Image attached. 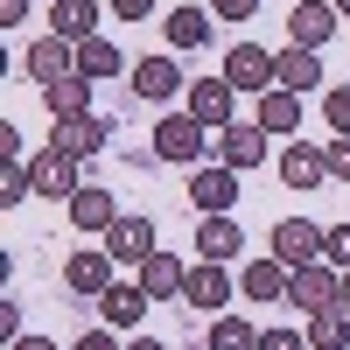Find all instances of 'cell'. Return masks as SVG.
<instances>
[{
    "instance_id": "35",
    "label": "cell",
    "mask_w": 350,
    "mask_h": 350,
    "mask_svg": "<svg viewBox=\"0 0 350 350\" xmlns=\"http://www.w3.org/2000/svg\"><path fill=\"white\" fill-rule=\"evenodd\" d=\"M211 14H224V21H252L259 0H211Z\"/></svg>"
},
{
    "instance_id": "11",
    "label": "cell",
    "mask_w": 350,
    "mask_h": 350,
    "mask_svg": "<svg viewBox=\"0 0 350 350\" xmlns=\"http://www.w3.org/2000/svg\"><path fill=\"white\" fill-rule=\"evenodd\" d=\"M336 267H329V259H315V267H295V280H287V301H295V308H336Z\"/></svg>"
},
{
    "instance_id": "4",
    "label": "cell",
    "mask_w": 350,
    "mask_h": 350,
    "mask_svg": "<svg viewBox=\"0 0 350 350\" xmlns=\"http://www.w3.org/2000/svg\"><path fill=\"white\" fill-rule=\"evenodd\" d=\"M28 175H36V196H56V203H70V196L84 189V168H77V154H64V148L28 154Z\"/></svg>"
},
{
    "instance_id": "43",
    "label": "cell",
    "mask_w": 350,
    "mask_h": 350,
    "mask_svg": "<svg viewBox=\"0 0 350 350\" xmlns=\"http://www.w3.org/2000/svg\"><path fill=\"white\" fill-rule=\"evenodd\" d=\"M126 350H168V343H154V336H133V343H126Z\"/></svg>"
},
{
    "instance_id": "15",
    "label": "cell",
    "mask_w": 350,
    "mask_h": 350,
    "mask_svg": "<svg viewBox=\"0 0 350 350\" xmlns=\"http://www.w3.org/2000/svg\"><path fill=\"white\" fill-rule=\"evenodd\" d=\"M217 161H224V168H239V175L259 168V161H267V126H245V120H239V126H224V133H217Z\"/></svg>"
},
{
    "instance_id": "26",
    "label": "cell",
    "mask_w": 350,
    "mask_h": 350,
    "mask_svg": "<svg viewBox=\"0 0 350 350\" xmlns=\"http://www.w3.org/2000/svg\"><path fill=\"white\" fill-rule=\"evenodd\" d=\"M308 350H350V308H315L308 315Z\"/></svg>"
},
{
    "instance_id": "30",
    "label": "cell",
    "mask_w": 350,
    "mask_h": 350,
    "mask_svg": "<svg viewBox=\"0 0 350 350\" xmlns=\"http://www.w3.org/2000/svg\"><path fill=\"white\" fill-rule=\"evenodd\" d=\"M21 196H36V175H28V161H0V203L14 211Z\"/></svg>"
},
{
    "instance_id": "21",
    "label": "cell",
    "mask_w": 350,
    "mask_h": 350,
    "mask_svg": "<svg viewBox=\"0 0 350 350\" xmlns=\"http://www.w3.org/2000/svg\"><path fill=\"white\" fill-rule=\"evenodd\" d=\"M105 140H112V133H105V120H98V112H84V120H56V140H49V148H64V154H77V161H84V154H98Z\"/></svg>"
},
{
    "instance_id": "16",
    "label": "cell",
    "mask_w": 350,
    "mask_h": 350,
    "mask_svg": "<svg viewBox=\"0 0 350 350\" xmlns=\"http://www.w3.org/2000/svg\"><path fill=\"white\" fill-rule=\"evenodd\" d=\"M183 301L203 308V315H224V301H231V273L211 267V259H196V267H189V287H183Z\"/></svg>"
},
{
    "instance_id": "10",
    "label": "cell",
    "mask_w": 350,
    "mask_h": 350,
    "mask_svg": "<svg viewBox=\"0 0 350 350\" xmlns=\"http://www.w3.org/2000/svg\"><path fill=\"white\" fill-rule=\"evenodd\" d=\"M64 211H70V224L84 231V239H105V231L120 224V211H112V189H105V183H84Z\"/></svg>"
},
{
    "instance_id": "18",
    "label": "cell",
    "mask_w": 350,
    "mask_h": 350,
    "mask_svg": "<svg viewBox=\"0 0 350 350\" xmlns=\"http://www.w3.org/2000/svg\"><path fill=\"white\" fill-rule=\"evenodd\" d=\"M42 105H49V120H84V112H92V77L70 70V77L42 84Z\"/></svg>"
},
{
    "instance_id": "17",
    "label": "cell",
    "mask_w": 350,
    "mask_h": 350,
    "mask_svg": "<svg viewBox=\"0 0 350 350\" xmlns=\"http://www.w3.org/2000/svg\"><path fill=\"white\" fill-rule=\"evenodd\" d=\"M323 175H329V154L323 148H308V140H287V148H280V183L287 189H315Z\"/></svg>"
},
{
    "instance_id": "12",
    "label": "cell",
    "mask_w": 350,
    "mask_h": 350,
    "mask_svg": "<svg viewBox=\"0 0 350 350\" xmlns=\"http://www.w3.org/2000/svg\"><path fill=\"white\" fill-rule=\"evenodd\" d=\"M105 252L120 259V267H148V259L161 252V245H154V224H148V217H120V224L105 231Z\"/></svg>"
},
{
    "instance_id": "24",
    "label": "cell",
    "mask_w": 350,
    "mask_h": 350,
    "mask_svg": "<svg viewBox=\"0 0 350 350\" xmlns=\"http://www.w3.org/2000/svg\"><path fill=\"white\" fill-rule=\"evenodd\" d=\"M140 287H148V301H168V295H183L189 287V267L175 252H154L148 267H140Z\"/></svg>"
},
{
    "instance_id": "14",
    "label": "cell",
    "mask_w": 350,
    "mask_h": 350,
    "mask_svg": "<svg viewBox=\"0 0 350 350\" xmlns=\"http://www.w3.org/2000/svg\"><path fill=\"white\" fill-rule=\"evenodd\" d=\"M49 36H64L70 49L98 42V0H56L49 8Z\"/></svg>"
},
{
    "instance_id": "27",
    "label": "cell",
    "mask_w": 350,
    "mask_h": 350,
    "mask_svg": "<svg viewBox=\"0 0 350 350\" xmlns=\"http://www.w3.org/2000/svg\"><path fill=\"white\" fill-rule=\"evenodd\" d=\"M161 28H168V49H203V42H211V14H203V8H175Z\"/></svg>"
},
{
    "instance_id": "13",
    "label": "cell",
    "mask_w": 350,
    "mask_h": 350,
    "mask_svg": "<svg viewBox=\"0 0 350 350\" xmlns=\"http://www.w3.org/2000/svg\"><path fill=\"white\" fill-rule=\"evenodd\" d=\"M273 77H280V92H323V49H295L287 42L280 56H273Z\"/></svg>"
},
{
    "instance_id": "3",
    "label": "cell",
    "mask_w": 350,
    "mask_h": 350,
    "mask_svg": "<svg viewBox=\"0 0 350 350\" xmlns=\"http://www.w3.org/2000/svg\"><path fill=\"white\" fill-rule=\"evenodd\" d=\"M154 161L203 168V126L189 120V112H168V120H154Z\"/></svg>"
},
{
    "instance_id": "37",
    "label": "cell",
    "mask_w": 350,
    "mask_h": 350,
    "mask_svg": "<svg viewBox=\"0 0 350 350\" xmlns=\"http://www.w3.org/2000/svg\"><path fill=\"white\" fill-rule=\"evenodd\" d=\"M0 336L21 343V308H14V301H0Z\"/></svg>"
},
{
    "instance_id": "28",
    "label": "cell",
    "mask_w": 350,
    "mask_h": 350,
    "mask_svg": "<svg viewBox=\"0 0 350 350\" xmlns=\"http://www.w3.org/2000/svg\"><path fill=\"white\" fill-rule=\"evenodd\" d=\"M203 350H259V336H252L245 315H217V323H211V343H203Z\"/></svg>"
},
{
    "instance_id": "33",
    "label": "cell",
    "mask_w": 350,
    "mask_h": 350,
    "mask_svg": "<svg viewBox=\"0 0 350 350\" xmlns=\"http://www.w3.org/2000/svg\"><path fill=\"white\" fill-rule=\"evenodd\" d=\"M259 350H308V329H259Z\"/></svg>"
},
{
    "instance_id": "42",
    "label": "cell",
    "mask_w": 350,
    "mask_h": 350,
    "mask_svg": "<svg viewBox=\"0 0 350 350\" xmlns=\"http://www.w3.org/2000/svg\"><path fill=\"white\" fill-rule=\"evenodd\" d=\"M336 301H343V308H350V267H343V280H336Z\"/></svg>"
},
{
    "instance_id": "41",
    "label": "cell",
    "mask_w": 350,
    "mask_h": 350,
    "mask_svg": "<svg viewBox=\"0 0 350 350\" xmlns=\"http://www.w3.org/2000/svg\"><path fill=\"white\" fill-rule=\"evenodd\" d=\"M8 350H56L49 336H21V343H8Z\"/></svg>"
},
{
    "instance_id": "34",
    "label": "cell",
    "mask_w": 350,
    "mask_h": 350,
    "mask_svg": "<svg viewBox=\"0 0 350 350\" xmlns=\"http://www.w3.org/2000/svg\"><path fill=\"white\" fill-rule=\"evenodd\" d=\"M323 154H329V175H343V183H350V133H336Z\"/></svg>"
},
{
    "instance_id": "7",
    "label": "cell",
    "mask_w": 350,
    "mask_h": 350,
    "mask_svg": "<svg viewBox=\"0 0 350 350\" xmlns=\"http://www.w3.org/2000/svg\"><path fill=\"white\" fill-rule=\"evenodd\" d=\"M224 77H231V92H252V98H267L273 84H280V77H273V56L259 49V42H239V49H231V56H224Z\"/></svg>"
},
{
    "instance_id": "2",
    "label": "cell",
    "mask_w": 350,
    "mask_h": 350,
    "mask_svg": "<svg viewBox=\"0 0 350 350\" xmlns=\"http://www.w3.org/2000/svg\"><path fill=\"white\" fill-rule=\"evenodd\" d=\"M239 168H224V161H203V168H189V203L203 217H231V203H239Z\"/></svg>"
},
{
    "instance_id": "20",
    "label": "cell",
    "mask_w": 350,
    "mask_h": 350,
    "mask_svg": "<svg viewBox=\"0 0 350 350\" xmlns=\"http://www.w3.org/2000/svg\"><path fill=\"white\" fill-rule=\"evenodd\" d=\"M77 70V49L64 36H42V42H28V77L36 84H56V77H70Z\"/></svg>"
},
{
    "instance_id": "25",
    "label": "cell",
    "mask_w": 350,
    "mask_h": 350,
    "mask_svg": "<svg viewBox=\"0 0 350 350\" xmlns=\"http://www.w3.org/2000/svg\"><path fill=\"white\" fill-rule=\"evenodd\" d=\"M252 126H267V133H295V126H301V98L273 84V92L252 105Z\"/></svg>"
},
{
    "instance_id": "22",
    "label": "cell",
    "mask_w": 350,
    "mask_h": 350,
    "mask_svg": "<svg viewBox=\"0 0 350 350\" xmlns=\"http://www.w3.org/2000/svg\"><path fill=\"white\" fill-rule=\"evenodd\" d=\"M98 315H105V329H133L140 315H148V287H140V280H120L112 295H98Z\"/></svg>"
},
{
    "instance_id": "32",
    "label": "cell",
    "mask_w": 350,
    "mask_h": 350,
    "mask_svg": "<svg viewBox=\"0 0 350 350\" xmlns=\"http://www.w3.org/2000/svg\"><path fill=\"white\" fill-rule=\"evenodd\" d=\"M323 259H329L336 273L350 267V224H329V231H323Z\"/></svg>"
},
{
    "instance_id": "8",
    "label": "cell",
    "mask_w": 350,
    "mask_h": 350,
    "mask_svg": "<svg viewBox=\"0 0 350 350\" xmlns=\"http://www.w3.org/2000/svg\"><path fill=\"white\" fill-rule=\"evenodd\" d=\"M175 92H189V77L175 56H140L133 64V98H148V105H168Z\"/></svg>"
},
{
    "instance_id": "40",
    "label": "cell",
    "mask_w": 350,
    "mask_h": 350,
    "mask_svg": "<svg viewBox=\"0 0 350 350\" xmlns=\"http://www.w3.org/2000/svg\"><path fill=\"white\" fill-rule=\"evenodd\" d=\"M112 14H126V21H140V14H154V0H112Z\"/></svg>"
},
{
    "instance_id": "44",
    "label": "cell",
    "mask_w": 350,
    "mask_h": 350,
    "mask_svg": "<svg viewBox=\"0 0 350 350\" xmlns=\"http://www.w3.org/2000/svg\"><path fill=\"white\" fill-rule=\"evenodd\" d=\"M336 14H350V0H336Z\"/></svg>"
},
{
    "instance_id": "5",
    "label": "cell",
    "mask_w": 350,
    "mask_h": 350,
    "mask_svg": "<svg viewBox=\"0 0 350 350\" xmlns=\"http://www.w3.org/2000/svg\"><path fill=\"white\" fill-rule=\"evenodd\" d=\"M267 245H273L280 267H315V259H323V224H308V217H280V224L267 231Z\"/></svg>"
},
{
    "instance_id": "31",
    "label": "cell",
    "mask_w": 350,
    "mask_h": 350,
    "mask_svg": "<svg viewBox=\"0 0 350 350\" xmlns=\"http://www.w3.org/2000/svg\"><path fill=\"white\" fill-rule=\"evenodd\" d=\"M323 120L336 133H350V84H329V92H323Z\"/></svg>"
},
{
    "instance_id": "6",
    "label": "cell",
    "mask_w": 350,
    "mask_h": 350,
    "mask_svg": "<svg viewBox=\"0 0 350 350\" xmlns=\"http://www.w3.org/2000/svg\"><path fill=\"white\" fill-rule=\"evenodd\" d=\"M112 267H120V259H112L105 245H98V252L84 245V252H70V259H64V287H70V295H92V301H98V295H112V287H120V280H112Z\"/></svg>"
},
{
    "instance_id": "19",
    "label": "cell",
    "mask_w": 350,
    "mask_h": 350,
    "mask_svg": "<svg viewBox=\"0 0 350 350\" xmlns=\"http://www.w3.org/2000/svg\"><path fill=\"white\" fill-rule=\"evenodd\" d=\"M287 280H295V267H280V259L267 252V259H252V267L239 273V295H252V301H287Z\"/></svg>"
},
{
    "instance_id": "36",
    "label": "cell",
    "mask_w": 350,
    "mask_h": 350,
    "mask_svg": "<svg viewBox=\"0 0 350 350\" xmlns=\"http://www.w3.org/2000/svg\"><path fill=\"white\" fill-rule=\"evenodd\" d=\"M77 350H126V343L112 336V329H84V336H77Z\"/></svg>"
},
{
    "instance_id": "38",
    "label": "cell",
    "mask_w": 350,
    "mask_h": 350,
    "mask_svg": "<svg viewBox=\"0 0 350 350\" xmlns=\"http://www.w3.org/2000/svg\"><path fill=\"white\" fill-rule=\"evenodd\" d=\"M0 161H21V133H14L8 120H0Z\"/></svg>"
},
{
    "instance_id": "9",
    "label": "cell",
    "mask_w": 350,
    "mask_h": 350,
    "mask_svg": "<svg viewBox=\"0 0 350 350\" xmlns=\"http://www.w3.org/2000/svg\"><path fill=\"white\" fill-rule=\"evenodd\" d=\"M336 0H295V14H287V36H295V49H323L336 36Z\"/></svg>"
},
{
    "instance_id": "23",
    "label": "cell",
    "mask_w": 350,
    "mask_h": 350,
    "mask_svg": "<svg viewBox=\"0 0 350 350\" xmlns=\"http://www.w3.org/2000/svg\"><path fill=\"white\" fill-rule=\"evenodd\" d=\"M196 252L211 259V267H224V259L245 252V231L231 224V217H203V224H196Z\"/></svg>"
},
{
    "instance_id": "29",
    "label": "cell",
    "mask_w": 350,
    "mask_h": 350,
    "mask_svg": "<svg viewBox=\"0 0 350 350\" xmlns=\"http://www.w3.org/2000/svg\"><path fill=\"white\" fill-rule=\"evenodd\" d=\"M77 70L98 84V77H112V70H126V56H120V49H112V42L98 36V42H84V49H77Z\"/></svg>"
},
{
    "instance_id": "1",
    "label": "cell",
    "mask_w": 350,
    "mask_h": 350,
    "mask_svg": "<svg viewBox=\"0 0 350 350\" xmlns=\"http://www.w3.org/2000/svg\"><path fill=\"white\" fill-rule=\"evenodd\" d=\"M189 120L203 133H224V126H239V92H231V77H189Z\"/></svg>"
},
{
    "instance_id": "39",
    "label": "cell",
    "mask_w": 350,
    "mask_h": 350,
    "mask_svg": "<svg viewBox=\"0 0 350 350\" xmlns=\"http://www.w3.org/2000/svg\"><path fill=\"white\" fill-rule=\"evenodd\" d=\"M28 21V0H0V28H21Z\"/></svg>"
}]
</instances>
